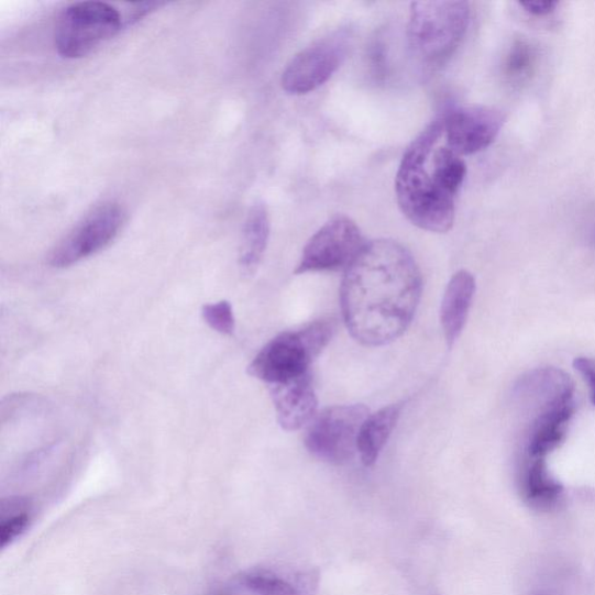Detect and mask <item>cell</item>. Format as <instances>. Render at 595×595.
I'll return each instance as SVG.
<instances>
[{
  "instance_id": "obj_1",
  "label": "cell",
  "mask_w": 595,
  "mask_h": 595,
  "mask_svg": "<svg viewBox=\"0 0 595 595\" xmlns=\"http://www.w3.org/2000/svg\"><path fill=\"white\" fill-rule=\"evenodd\" d=\"M421 296L419 265L403 244L389 239L365 243L341 284L346 330L365 346L392 343L412 323Z\"/></svg>"
},
{
  "instance_id": "obj_2",
  "label": "cell",
  "mask_w": 595,
  "mask_h": 595,
  "mask_svg": "<svg viewBox=\"0 0 595 595\" xmlns=\"http://www.w3.org/2000/svg\"><path fill=\"white\" fill-rule=\"evenodd\" d=\"M444 133L443 121L436 120L410 143L396 177V195L403 214L420 230L447 233L455 221V197L437 184L430 156Z\"/></svg>"
},
{
  "instance_id": "obj_3",
  "label": "cell",
  "mask_w": 595,
  "mask_h": 595,
  "mask_svg": "<svg viewBox=\"0 0 595 595\" xmlns=\"http://www.w3.org/2000/svg\"><path fill=\"white\" fill-rule=\"evenodd\" d=\"M335 331L334 319H320L301 330L282 333L261 349L249 374L269 386L310 374L311 364L330 344Z\"/></svg>"
},
{
  "instance_id": "obj_4",
  "label": "cell",
  "mask_w": 595,
  "mask_h": 595,
  "mask_svg": "<svg viewBox=\"0 0 595 595\" xmlns=\"http://www.w3.org/2000/svg\"><path fill=\"white\" fill-rule=\"evenodd\" d=\"M470 23L466 2H415L407 37L410 51L427 66H440L460 47Z\"/></svg>"
},
{
  "instance_id": "obj_5",
  "label": "cell",
  "mask_w": 595,
  "mask_h": 595,
  "mask_svg": "<svg viewBox=\"0 0 595 595\" xmlns=\"http://www.w3.org/2000/svg\"><path fill=\"white\" fill-rule=\"evenodd\" d=\"M124 26V18L112 5L80 2L59 14L54 41L57 53L65 58L89 55Z\"/></svg>"
},
{
  "instance_id": "obj_6",
  "label": "cell",
  "mask_w": 595,
  "mask_h": 595,
  "mask_svg": "<svg viewBox=\"0 0 595 595\" xmlns=\"http://www.w3.org/2000/svg\"><path fill=\"white\" fill-rule=\"evenodd\" d=\"M371 416L364 405H338L324 408L307 428L305 447L316 459L344 465L355 458L360 430Z\"/></svg>"
},
{
  "instance_id": "obj_7",
  "label": "cell",
  "mask_w": 595,
  "mask_h": 595,
  "mask_svg": "<svg viewBox=\"0 0 595 595\" xmlns=\"http://www.w3.org/2000/svg\"><path fill=\"white\" fill-rule=\"evenodd\" d=\"M125 222V211L115 201L98 205L51 251L48 263L65 269L104 250L118 236Z\"/></svg>"
},
{
  "instance_id": "obj_8",
  "label": "cell",
  "mask_w": 595,
  "mask_h": 595,
  "mask_svg": "<svg viewBox=\"0 0 595 595\" xmlns=\"http://www.w3.org/2000/svg\"><path fill=\"white\" fill-rule=\"evenodd\" d=\"M364 245L356 222L345 216H337L327 221L307 242L295 274L346 269Z\"/></svg>"
},
{
  "instance_id": "obj_9",
  "label": "cell",
  "mask_w": 595,
  "mask_h": 595,
  "mask_svg": "<svg viewBox=\"0 0 595 595\" xmlns=\"http://www.w3.org/2000/svg\"><path fill=\"white\" fill-rule=\"evenodd\" d=\"M348 49V35L338 32L299 52L285 68L282 87L290 95L310 93L340 68Z\"/></svg>"
},
{
  "instance_id": "obj_10",
  "label": "cell",
  "mask_w": 595,
  "mask_h": 595,
  "mask_svg": "<svg viewBox=\"0 0 595 595\" xmlns=\"http://www.w3.org/2000/svg\"><path fill=\"white\" fill-rule=\"evenodd\" d=\"M505 115L487 107H465L450 111L443 120L447 146L459 155L486 150L499 135Z\"/></svg>"
},
{
  "instance_id": "obj_11",
  "label": "cell",
  "mask_w": 595,
  "mask_h": 595,
  "mask_svg": "<svg viewBox=\"0 0 595 595\" xmlns=\"http://www.w3.org/2000/svg\"><path fill=\"white\" fill-rule=\"evenodd\" d=\"M271 396L277 421L286 432H295L310 425L318 415V397L311 374L271 386Z\"/></svg>"
},
{
  "instance_id": "obj_12",
  "label": "cell",
  "mask_w": 595,
  "mask_h": 595,
  "mask_svg": "<svg viewBox=\"0 0 595 595\" xmlns=\"http://www.w3.org/2000/svg\"><path fill=\"white\" fill-rule=\"evenodd\" d=\"M573 394L565 395L540 408L530 425L527 456L546 459L565 439L566 427L574 414Z\"/></svg>"
},
{
  "instance_id": "obj_13",
  "label": "cell",
  "mask_w": 595,
  "mask_h": 595,
  "mask_svg": "<svg viewBox=\"0 0 595 595\" xmlns=\"http://www.w3.org/2000/svg\"><path fill=\"white\" fill-rule=\"evenodd\" d=\"M475 294L476 279L466 271L458 272L448 283L441 302L440 320L449 346H453L462 334Z\"/></svg>"
},
{
  "instance_id": "obj_14",
  "label": "cell",
  "mask_w": 595,
  "mask_h": 595,
  "mask_svg": "<svg viewBox=\"0 0 595 595\" xmlns=\"http://www.w3.org/2000/svg\"><path fill=\"white\" fill-rule=\"evenodd\" d=\"M519 486L524 502L539 511L555 509L563 499L564 487L551 476L546 459L526 456Z\"/></svg>"
},
{
  "instance_id": "obj_15",
  "label": "cell",
  "mask_w": 595,
  "mask_h": 595,
  "mask_svg": "<svg viewBox=\"0 0 595 595\" xmlns=\"http://www.w3.org/2000/svg\"><path fill=\"white\" fill-rule=\"evenodd\" d=\"M240 582L254 595H315L318 574L313 571L284 574L256 569L245 572Z\"/></svg>"
},
{
  "instance_id": "obj_16",
  "label": "cell",
  "mask_w": 595,
  "mask_h": 595,
  "mask_svg": "<svg viewBox=\"0 0 595 595\" xmlns=\"http://www.w3.org/2000/svg\"><path fill=\"white\" fill-rule=\"evenodd\" d=\"M271 238V218L263 202H256L245 218L239 264L243 276L252 277L258 269Z\"/></svg>"
},
{
  "instance_id": "obj_17",
  "label": "cell",
  "mask_w": 595,
  "mask_h": 595,
  "mask_svg": "<svg viewBox=\"0 0 595 595\" xmlns=\"http://www.w3.org/2000/svg\"><path fill=\"white\" fill-rule=\"evenodd\" d=\"M403 408V403L385 406L363 422L357 451L364 466H373L379 459L385 444L397 427Z\"/></svg>"
},
{
  "instance_id": "obj_18",
  "label": "cell",
  "mask_w": 595,
  "mask_h": 595,
  "mask_svg": "<svg viewBox=\"0 0 595 595\" xmlns=\"http://www.w3.org/2000/svg\"><path fill=\"white\" fill-rule=\"evenodd\" d=\"M430 168L440 189L456 198L466 176V164L462 156L448 146L436 148L430 156Z\"/></svg>"
},
{
  "instance_id": "obj_19",
  "label": "cell",
  "mask_w": 595,
  "mask_h": 595,
  "mask_svg": "<svg viewBox=\"0 0 595 595\" xmlns=\"http://www.w3.org/2000/svg\"><path fill=\"white\" fill-rule=\"evenodd\" d=\"M202 318L212 330L223 335H232L235 330V319L232 305L222 300L202 307Z\"/></svg>"
},
{
  "instance_id": "obj_20",
  "label": "cell",
  "mask_w": 595,
  "mask_h": 595,
  "mask_svg": "<svg viewBox=\"0 0 595 595\" xmlns=\"http://www.w3.org/2000/svg\"><path fill=\"white\" fill-rule=\"evenodd\" d=\"M30 525L27 513H16L0 526V548L5 549L18 538L22 537Z\"/></svg>"
},
{
  "instance_id": "obj_21",
  "label": "cell",
  "mask_w": 595,
  "mask_h": 595,
  "mask_svg": "<svg viewBox=\"0 0 595 595\" xmlns=\"http://www.w3.org/2000/svg\"><path fill=\"white\" fill-rule=\"evenodd\" d=\"M532 49L529 45L519 41L513 46L507 59V71L511 76H522L532 65Z\"/></svg>"
},
{
  "instance_id": "obj_22",
  "label": "cell",
  "mask_w": 595,
  "mask_h": 595,
  "mask_svg": "<svg viewBox=\"0 0 595 595\" xmlns=\"http://www.w3.org/2000/svg\"><path fill=\"white\" fill-rule=\"evenodd\" d=\"M576 371L583 376L591 389V399L595 406V360L579 357L573 362Z\"/></svg>"
},
{
  "instance_id": "obj_23",
  "label": "cell",
  "mask_w": 595,
  "mask_h": 595,
  "mask_svg": "<svg viewBox=\"0 0 595 595\" xmlns=\"http://www.w3.org/2000/svg\"><path fill=\"white\" fill-rule=\"evenodd\" d=\"M527 12L533 15H546L558 8V2H551V0H529V2L520 3Z\"/></svg>"
},
{
  "instance_id": "obj_24",
  "label": "cell",
  "mask_w": 595,
  "mask_h": 595,
  "mask_svg": "<svg viewBox=\"0 0 595 595\" xmlns=\"http://www.w3.org/2000/svg\"><path fill=\"white\" fill-rule=\"evenodd\" d=\"M385 48L381 41H376L371 49L372 67L376 76H384L385 73Z\"/></svg>"
},
{
  "instance_id": "obj_25",
  "label": "cell",
  "mask_w": 595,
  "mask_h": 595,
  "mask_svg": "<svg viewBox=\"0 0 595 595\" xmlns=\"http://www.w3.org/2000/svg\"><path fill=\"white\" fill-rule=\"evenodd\" d=\"M162 4L159 3H140L134 5V9L132 12L124 19L125 26L133 25L137 22V20L142 19L143 16L147 15L151 11L155 10L156 8H159Z\"/></svg>"
},
{
  "instance_id": "obj_26",
  "label": "cell",
  "mask_w": 595,
  "mask_h": 595,
  "mask_svg": "<svg viewBox=\"0 0 595 595\" xmlns=\"http://www.w3.org/2000/svg\"><path fill=\"white\" fill-rule=\"evenodd\" d=\"M532 595H560V594L557 592L548 591V590H541L533 593Z\"/></svg>"
}]
</instances>
